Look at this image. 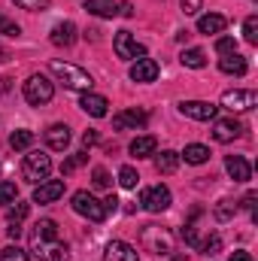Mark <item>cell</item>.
Instances as JSON below:
<instances>
[{
	"instance_id": "74e56055",
	"label": "cell",
	"mask_w": 258,
	"mask_h": 261,
	"mask_svg": "<svg viewBox=\"0 0 258 261\" xmlns=\"http://www.w3.org/2000/svg\"><path fill=\"white\" fill-rule=\"evenodd\" d=\"M49 3H52V0H15V6H21V9H28V12H43Z\"/></svg>"
},
{
	"instance_id": "603a6c76",
	"label": "cell",
	"mask_w": 258,
	"mask_h": 261,
	"mask_svg": "<svg viewBox=\"0 0 258 261\" xmlns=\"http://www.w3.org/2000/svg\"><path fill=\"white\" fill-rule=\"evenodd\" d=\"M85 9L97 18H113L119 15V3L116 0H85Z\"/></svg>"
},
{
	"instance_id": "f1b7e54d",
	"label": "cell",
	"mask_w": 258,
	"mask_h": 261,
	"mask_svg": "<svg viewBox=\"0 0 258 261\" xmlns=\"http://www.w3.org/2000/svg\"><path fill=\"white\" fill-rule=\"evenodd\" d=\"M137 182H140V173L125 164V167L119 170V186H122V189H137Z\"/></svg>"
},
{
	"instance_id": "ee69618b",
	"label": "cell",
	"mask_w": 258,
	"mask_h": 261,
	"mask_svg": "<svg viewBox=\"0 0 258 261\" xmlns=\"http://www.w3.org/2000/svg\"><path fill=\"white\" fill-rule=\"evenodd\" d=\"M94 143H97V130H85V134H82V146L88 149V146H94Z\"/></svg>"
},
{
	"instance_id": "83f0119b",
	"label": "cell",
	"mask_w": 258,
	"mask_h": 261,
	"mask_svg": "<svg viewBox=\"0 0 258 261\" xmlns=\"http://www.w3.org/2000/svg\"><path fill=\"white\" fill-rule=\"evenodd\" d=\"M213 216H216L219 222H231V219L237 216V203L225 197V200H219V203H216V210H213Z\"/></svg>"
},
{
	"instance_id": "cb8c5ba5",
	"label": "cell",
	"mask_w": 258,
	"mask_h": 261,
	"mask_svg": "<svg viewBox=\"0 0 258 261\" xmlns=\"http://www.w3.org/2000/svg\"><path fill=\"white\" fill-rule=\"evenodd\" d=\"M176 167H179V152H173V149H164L161 155L155 152V170L158 173H176Z\"/></svg>"
},
{
	"instance_id": "6da1fadb",
	"label": "cell",
	"mask_w": 258,
	"mask_h": 261,
	"mask_svg": "<svg viewBox=\"0 0 258 261\" xmlns=\"http://www.w3.org/2000/svg\"><path fill=\"white\" fill-rule=\"evenodd\" d=\"M31 252H37L40 258L46 261H67L70 252L61 243V234H58V225L52 219H40L31 231Z\"/></svg>"
},
{
	"instance_id": "9c48e42d",
	"label": "cell",
	"mask_w": 258,
	"mask_h": 261,
	"mask_svg": "<svg viewBox=\"0 0 258 261\" xmlns=\"http://www.w3.org/2000/svg\"><path fill=\"white\" fill-rule=\"evenodd\" d=\"M140 203H143V210H149V213H164V210L170 206V189H167V186H152V189H143Z\"/></svg>"
},
{
	"instance_id": "ab89813d",
	"label": "cell",
	"mask_w": 258,
	"mask_h": 261,
	"mask_svg": "<svg viewBox=\"0 0 258 261\" xmlns=\"http://www.w3.org/2000/svg\"><path fill=\"white\" fill-rule=\"evenodd\" d=\"M179 237H183V240H186L189 246H200V237H197V231H194L192 225H186V228L179 231Z\"/></svg>"
},
{
	"instance_id": "277c9868",
	"label": "cell",
	"mask_w": 258,
	"mask_h": 261,
	"mask_svg": "<svg viewBox=\"0 0 258 261\" xmlns=\"http://www.w3.org/2000/svg\"><path fill=\"white\" fill-rule=\"evenodd\" d=\"M140 243L155 255H170L173 252V234L167 228H158V225H146L140 231Z\"/></svg>"
},
{
	"instance_id": "7a4b0ae2",
	"label": "cell",
	"mask_w": 258,
	"mask_h": 261,
	"mask_svg": "<svg viewBox=\"0 0 258 261\" xmlns=\"http://www.w3.org/2000/svg\"><path fill=\"white\" fill-rule=\"evenodd\" d=\"M49 70L58 76V82L64 85V88H73V91H91V85H94V79H91V73L88 70H82V67H76V64H70V61H52L49 64Z\"/></svg>"
},
{
	"instance_id": "ac0fdd59",
	"label": "cell",
	"mask_w": 258,
	"mask_h": 261,
	"mask_svg": "<svg viewBox=\"0 0 258 261\" xmlns=\"http://www.w3.org/2000/svg\"><path fill=\"white\" fill-rule=\"evenodd\" d=\"M76 24L73 21H58L55 28H52V43L55 46H61V49H70L73 43H76Z\"/></svg>"
},
{
	"instance_id": "d590c367",
	"label": "cell",
	"mask_w": 258,
	"mask_h": 261,
	"mask_svg": "<svg viewBox=\"0 0 258 261\" xmlns=\"http://www.w3.org/2000/svg\"><path fill=\"white\" fill-rule=\"evenodd\" d=\"M219 249H222V237H219V234H213L210 240H203V243H200V252H203V255H210V258H213Z\"/></svg>"
},
{
	"instance_id": "8fae6325",
	"label": "cell",
	"mask_w": 258,
	"mask_h": 261,
	"mask_svg": "<svg viewBox=\"0 0 258 261\" xmlns=\"http://www.w3.org/2000/svg\"><path fill=\"white\" fill-rule=\"evenodd\" d=\"M146 122H149V116H146L143 110H125V113H116V116H113V128L116 130L146 128Z\"/></svg>"
},
{
	"instance_id": "e575fe53",
	"label": "cell",
	"mask_w": 258,
	"mask_h": 261,
	"mask_svg": "<svg viewBox=\"0 0 258 261\" xmlns=\"http://www.w3.org/2000/svg\"><path fill=\"white\" fill-rule=\"evenodd\" d=\"M216 52H219V55L237 52V40H234V37H219V40H216Z\"/></svg>"
},
{
	"instance_id": "7c38bea8",
	"label": "cell",
	"mask_w": 258,
	"mask_h": 261,
	"mask_svg": "<svg viewBox=\"0 0 258 261\" xmlns=\"http://www.w3.org/2000/svg\"><path fill=\"white\" fill-rule=\"evenodd\" d=\"M243 122H237V119H219L216 125H213V137L219 140V143H231V140H237V137H243Z\"/></svg>"
},
{
	"instance_id": "484cf974",
	"label": "cell",
	"mask_w": 258,
	"mask_h": 261,
	"mask_svg": "<svg viewBox=\"0 0 258 261\" xmlns=\"http://www.w3.org/2000/svg\"><path fill=\"white\" fill-rule=\"evenodd\" d=\"M34 140H37V137H34V130H12V137H9V146H12V149H15V152H24V149H31V146H34Z\"/></svg>"
},
{
	"instance_id": "52a82bcc",
	"label": "cell",
	"mask_w": 258,
	"mask_h": 261,
	"mask_svg": "<svg viewBox=\"0 0 258 261\" xmlns=\"http://www.w3.org/2000/svg\"><path fill=\"white\" fill-rule=\"evenodd\" d=\"M258 103L255 91H243V88H234V91H225L222 94V107L231 110V113H249Z\"/></svg>"
},
{
	"instance_id": "f546056e",
	"label": "cell",
	"mask_w": 258,
	"mask_h": 261,
	"mask_svg": "<svg viewBox=\"0 0 258 261\" xmlns=\"http://www.w3.org/2000/svg\"><path fill=\"white\" fill-rule=\"evenodd\" d=\"M85 161H88V155H85V152H76V155H70V158H67L64 164H61V176L73 173V170H76V167H82Z\"/></svg>"
},
{
	"instance_id": "f6af8a7d",
	"label": "cell",
	"mask_w": 258,
	"mask_h": 261,
	"mask_svg": "<svg viewBox=\"0 0 258 261\" xmlns=\"http://www.w3.org/2000/svg\"><path fill=\"white\" fill-rule=\"evenodd\" d=\"M119 15H128V18L134 15V6H131L128 0H122V3H119Z\"/></svg>"
},
{
	"instance_id": "e0dca14e",
	"label": "cell",
	"mask_w": 258,
	"mask_h": 261,
	"mask_svg": "<svg viewBox=\"0 0 258 261\" xmlns=\"http://www.w3.org/2000/svg\"><path fill=\"white\" fill-rule=\"evenodd\" d=\"M131 79H134V82H155V79H158V61L140 58L137 64L131 67Z\"/></svg>"
},
{
	"instance_id": "d4e9b609",
	"label": "cell",
	"mask_w": 258,
	"mask_h": 261,
	"mask_svg": "<svg viewBox=\"0 0 258 261\" xmlns=\"http://www.w3.org/2000/svg\"><path fill=\"white\" fill-rule=\"evenodd\" d=\"M179 158H186V164H207L210 161V149L200 146V143H192V146H186V152Z\"/></svg>"
},
{
	"instance_id": "8d00e7d4",
	"label": "cell",
	"mask_w": 258,
	"mask_h": 261,
	"mask_svg": "<svg viewBox=\"0 0 258 261\" xmlns=\"http://www.w3.org/2000/svg\"><path fill=\"white\" fill-rule=\"evenodd\" d=\"M91 182H94V189H110V173L104 167H94L91 170Z\"/></svg>"
},
{
	"instance_id": "1f68e13d",
	"label": "cell",
	"mask_w": 258,
	"mask_h": 261,
	"mask_svg": "<svg viewBox=\"0 0 258 261\" xmlns=\"http://www.w3.org/2000/svg\"><path fill=\"white\" fill-rule=\"evenodd\" d=\"M0 261H31V258H28L24 249H18V246H6V249H0Z\"/></svg>"
},
{
	"instance_id": "4316f807",
	"label": "cell",
	"mask_w": 258,
	"mask_h": 261,
	"mask_svg": "<svg viewBox=\"0 0 258 261\" xmlns=\"http://www.w3.org/2000/svg\"><path fill=\"white\" fill-rule=\"evenodd\" d=\"M179 61H183V67L200 70V67H207V52H203V49H186V52L179 55Z\"/></svg>"
},
{
	"instance_id": "8992f818",
	"label": "cell",
	"mask_w": 258,
	"mask_h": 261,
	"mask_svg": "<svg viewBox=\"0 0 258 261\" xmlns=\"http://www.w3.org/2000/svg\"><path fill=\"white\" fill-rule=\"evenodd\" d=\"M70 206H73V213H79V216H85V219H91V222H104V219H107L104 203L91 195V192H85V189L70 197Z\"/></svg>"
},
{
	"instance_id": "c3c4849f",
	"label": "cell",
	"mask_w": 258,
	"mask_h": 261,
	"mask_svg": "<svg viewBox=\"0 0 258 261\" xmlns=\"http://www.w3.org/2000/svg\"><path fill=\"white\" fill-rule=\"evenodd\" d=\"M3 61H6V52H3V49H0V64H3Z\"/></svg>"
},
{
	"instance_id": "9a60e30c",
	"label": "cell",
	"mask_w": 258,
	"mask_h": 261,
	"mask_svg": "<svg viewBox=\"0 0 258 261\" xmlns=\"http://www.w3.org/2000/svg\"><path fill=\"white\" fill-rule=\"evenodd\" d=\"M104 261H137V249L125 240H113L104 249Z\"/></svg>"
},
{
	"instance_id": "7402d4cb",
	"label": "cell",
	"mask_w": 258,
	"mask_h": 261,
	"mask_svg": "<svg viewBox=\"0 0 258 261\" xmlns=\"http://www.w3.org/2000/svg\"><path fill=\"white\" fill-rule=\"evenodd\" d=\"M158 152V140L152 137V134H143V137H137L134 143H131V155L134 158H149V155H155Z\"/></svg>"
},
{
	"instance_id": "f35d334b",
	"label": "cell",
	"mask_w": 258,
	"mask_h": 261,
	"mask_svg": "<svg viewBox=\"0 0 258 261\" xmlns=\"http://www.w3.org/2000/svg\"><path fill=\"white\" fill-rule=\"evenodd\" d=\"M0 34H6V37H18V34H21V28H18L15 21H9L6 15H0Z\"/></svg>"
},
{
	"instance_id": "ba28073f",
	"label": "cell",
	"mask_w": 258,
	"mask_h": 261,
	"mask_svg": "<svg viewBox=\"0 0 258 261\" xmlns=\"http://www.w3.org/2000/svg\"><path fill=\"white\" fill-rule=\"evenodd\" d=\"M113 49H116V55L125 58V61H131V58H137V61L146 58V46H140V43L131 37V31H119V34H116Z\"/></svg>"
},
{
	"instance_id": "60d3db41",
	"label": "cell",
	"mask_w": 258,
	"mask_h": 261,
	"mask_svg": "<svg viewBox=\"0 0 258 261\" xmlns=\"http://www.w3.org/2000/svg\"><path fill=\"white\" fill-rule=\"evenodd\" d=\"M200 6H203V0H183V12L186 15H197Z\"/></svg>"
},
{
	"instance_id": "bcb514c9",
	"label": "cell",
	"mask_w": 258,
	"mask_h": 261,
	"mask_svg": "<svg viewBox=\"0 0 258 261\" xmlns=\"http://www.w3.org/2000/svg\"><path fill=\"white\" fill-rule=\"evenodd\" d=\"M228 261H252V255H249V252H243V249H237V252H234Z\"/></svg>"
},
{
	"instance_id": "7dc6e473",
	"label": "cell",
	"mask_w": 258,
	"mask_h": 261,
	"mask_svg": "<svg viewBox=\"0 0 258 261\" xmlns=\"http://www.w3.org/2000/svg\"><path fill=\"white\" fill-rule=\"evenodd\" d=\"M18 234H21V228H18L15 222H9V237H12V240H18Z\"/></svg>"
},
{
	"instance_id": "4dcf8cb0",
	"label": "cell",
	"mask_w": 258,
	"mask_h": 261,
	"mask_svg": "<svg viewBox=\"0 0 258 261\" xmlns=\"http://www.w3.org/2000/svg\"><path fill=\"white\" fill-rule=\"evenodd\" d=\"M243 37H246V43H249V46H255V43H258V18H255V15H249V18L243 21Z\"/></svg>"
},
{
	"instance_id": "5b68a950",
	"label": "cell",
	"mask_w": 258,
	"mask_h": 261,
	"mask_svg": "<svg viewBox=\"0 0 258 261\" xmlns=\"http://www.w3.org/2000/svg\"><path fill=\"white\" fill-rule=\"evenodd\" d=\"M52 97H55V85H52L43 73L28 76V82H24V100H28L31 107H43V103H49Z\"/></svg>"
},
{
	"instance_id": "d6986e66",
	"label": "cell",
	"mask_w": 258,
	"mask_h": 261,
	"mask_svg": "<svg viewBox=\"0 0 258 261\" xmlns=\"http://www.w3.org/2000/svg\"><path fill=\"white\" fill-rule=\"evenodd\" d=\"M219 70H222V73H228V76H246L249 64H246V58H243V55L231 52V55H222V58H219Z\"/></svg>"
},
{
	"instance_id": "3957f363",
	"label": "cell",
	"mask_w": 258,
	"mask_h": 261,
	"mask_svg": "<svg viewBox=\"0 0 258 261\" xmlns=\"http://www.w3.org/2000/svg\"><path fill=\"white\" fill-rule=\"evenodd\" d=\"M49 173H52V158H49L46 152H28V155H24L21 176H24L28 182L40 186V182H46V179H49Z\"/></svg>"
},
{
	"instance_id": "2e32d148",
	"label": "cell",
	"mask_w": 258,
	"mask_h": 261,
	"mask_svg": "<svg viewBox=\"0 0 258 261\" xmlns=\"http://www.w3.org/2000/svg\"><path fill=\"white\" fill-rule=\"evenodd\" d=\"M79 107H82L88 116H94V119H104V116H107V107H110V100H107L104 94H91V91H85V94L79 97Z\"/></svg>"
},
{
	"instance_id": "44dd1931",
	"label": "cell",
	"mask_w": 258,
	"mask_h": 261,
	"mask_svg": "<svg viewBox=\"0 0 258 261\" xmlns=\"http://www.w3.org/2000/svg\"><path fill=\"white\" fill-rule=\"evenodd\" d=\"M225 28H228V18L219 15V12H210V15H200V18H197V31L207 34V37H210V34H222Z\"/></svg>"
},
{
	"instance_id": "d6a6232c",
	"label": "cell",
	"mask_w": 258,
	"mask_h": 261,
	"mask_svg": "<svg viewBox=\"0 0 258 261\" xmlns=\"http://www.w3.org/2000/svg\"><path fill=\"white\" fill-rule=\"evenodd\" d=\"M28 210H31L28 203H18V200H12V206H9V213H6V216H9V222H15V225H18L21 219H28Z\"/></svg>"
},
{
	"instance_id": "5bb4252c",
	"label": "cell",
	"mask_w": 258,
	"mask_h": 261,
	"mask_svg": "<svg viewBox=\"0 0 258 261\" xmlns=\"http://www.w3.org/2000/svg\"><path fill=\"white\" fill-rule=\"evenodd\" d=\"M225 170H228V176H231L234 182H246V179L252 176V167H249V161H246L243 155H228V158H225Z\"/></svg>"
},
{
	"instance_id": "836d02e7",
	"label": "cell",
	"mask_w": 258,
	"mask_h": 261,
	"mask_svg": "<svg viewBox=\"0 0 258 261\" xmlns=\"http://www.w3.org/2000/svg\"><path fill=\"white\" fill-rule=\"evenodd\" d=\"M18 200V186L15 182H0V203H12Z\"/></svg>"
},
{
	"instance_id": "30bf717a",
	"label": "cell",
	"mask_w": 258,
	"mask_h": 261,
	"mask_svg": "<svg viewBox=\"0 0 258 261\" xmlns=\"http://www.w3.org/2000/svg\"><path fill=\"white\" fill-rule=\"evenodd\" d=\"M179 113L186 119H194V122H213L216 113H219V107H213L207 100H183L179 103Z\"/></svg>"
},
{
	"instance_id": "4fadbf2b",
	"label": "cell",
	"mask_w": 258,
	"mask_h": 261,
	"mask_svg": "<svg viewBox=\"0 0 258 261\" xmlns=\"http://www.w3.org/2000/svg\"><path fill=\"white\" fill-rule=\"evenodd\" d=\"M64 195V179H46L34 189V203H52Z\"/></svg>"
},
{
	"instance_id": "7bdbcfd3",
	"label": "cell",
	"mask_w": 258,
	"mask_h": 261,
	"mask_svg": "<svg viewBox=\"0 0 258 261\" xmlns=\"http://www.w3.org/2000/svg\"><path fill=\"white\" fill-rule=\"evenodd\" d=\"M100 203H104V210H107V213H116V210H119V197H116V195H110L107 200H100Z\"/></svg>"
},
{
	"instance_id": "ffe728a7",
	"label": "cell",
	"mask_w": 258,
	"mask_h": 261,
	"mask_svg": "<svg viewBox=\"0 0 258 261\" xmlns=\"http://www.w3.org/2000/svg\"><path fill=\"white\" fill-rule=\"evenodd\" d=\"M46 146L55 149V152H64L67 146H70V128L67 125H52V128L46 130Z\"/></svg>"
},
{
	"instance_id": "b9f144b4",
	"label": "cell",
	"mask_w": 258,
	"mask_h": 261,
	"mask_svg": "<svg viewBox=\"0 0 258 261\" xmlns=\"http://www.w3.org/2000/svg\"><path fill=\"white\" fill-rule=\"evenodd\" d=\"M255 200H258V195H255V192H246V197H243V210L255 213Z\"/></svg>"
}]
</instances>
